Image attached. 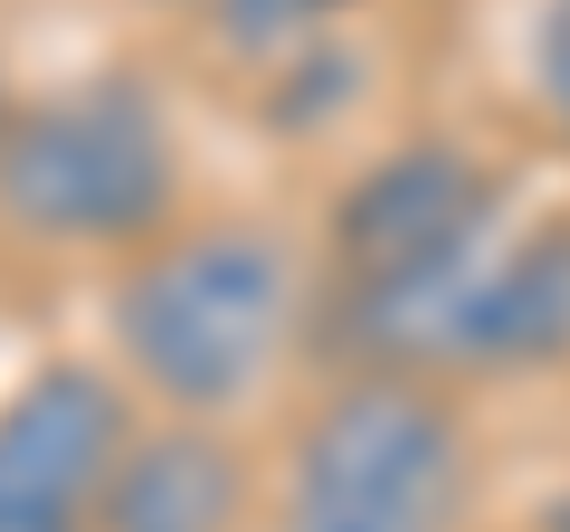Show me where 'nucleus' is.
Here are the masks:
<instances>
[{
	"label": "nucleus",
	"instance_id": "nucleus-1",
	"mask_svg": "<svg viewBox=\"0 0 570 532\" xmlns=\"http://www.w3.org/2000/svg\"><path fill=\"white\" fill-rule=\"evenodd\" d=\"M96 352L153 418H247L324 362L314 238L266 209H190L96 276Z\"/></svg>",
	"mask_w": 570,
	"mask_h": 532
},
{
	"label": "nucleus",
	"instance_id": "nucleus-2",
	"mask_svg": "<svg viewBox=\"0 0 570 532\" xmlns=\"http://www.w3.org/2000/svg\"><path fill=\"white\" fill-rule=\"evenodd\" d=\"M513 219L523 171L456 124H419L362 152L305 228L324 276V362H400Z\"/></svg>",
	"mask_w": 570,
	"mask_h": 532
},
{
	"label": "nucleus",
	"instance_id": "nucleus-3",
	"mask_svg": "<svg viewBox=\"0 0 570 532\" xmlns=\"http://www.w3.org/2000/svg\"><path fill=\"white\" fill-rule=\"evenodd\" d=\"M190 209H200L190 144L153 67L105 58L20 86V115L0 134V247L10 257L105 276Z\"/></svg>",
	"mask_w": 570,
	"mask_h": 532
},
{
	"label": "nucleus",
	"instance_id": "nucleus-4",
	"mask_svg": "<svg viewBox=\"0 0 570 532\" xmlns=\"http://www.w3.org/2000/svg\"><path fill=\"white\" fill-rule=\"evenodd\" d=\"M475 494L466 390L400 362H314L266 456V532H466Z\"/></svg>",
	"mask_w": 570,
	"mask_h": 532
},
{
	"label": "nucleus",
	"instance_id": "nucleus-5",
	"mask_svg": "<svg viewBox=\"0 0 570 532\" xmlns=\"http://www.w3.org/2000/svg\"><path fill=\"white\" fill-rule=\"evenodd\" d=\"M142 400L105 352H39L0 381V532H96Z\"/></svg>",
	"mask_w": 570,
	"mask_h": 532
},
{
	"label": "nucleus",
	"instance_id": "nucleus-6",
	"mask_svg": "<svg viewBox=\"0 0 570 532\" xmlns=\"http://www.w3.org/2000/svg\"><path fill=\"white\" fill-rule=\"evenodd\" d=\"M570 362V209L513 219L475 257V276L419 324L400 371L428 381H513V371H561Z\"/></svg>",
	"mask_w": 570,
	"mask_h": 532
},
{
	"label": "nucleus",
	"instance_id": "nucleus-7",
	"mask_svg": "<svg viewBox=\"0 0 570 532\" xmlns=\"http://www.w3.org/2000/svg\"><path fill=\"white\" fill-rule=\"evenodd\" d=\"M96 532H266V456L228 418H134Z\"/></svg>",
	"mask_w": 570,
	"mask_h": 532
},
{
	"label": "nucleus",
	"instance_id": "nucleus-8",
	"mask_svg": "<svg viewBox=\"0 0 570 532\" xmlns=\"http://www.w3.org/2000/svg\"><path fill=\"white\" fill-rule=\"evenodd\" d=\"M362 10L371 0H190V29L219 67L295 77V67H324L362 29Z\"/></svg>",
	"mask_w": 570,
	"mask_h": 532
},
{
	"label": "nucleus",
	"instance_id": "nucleus-9",
	"mask_svg": "<svg viewBox=\"0 0 570 532\" xmlns=\"http://www.w3.org/2000/svg\"><path fill=\"white\" fill-rule=\"evenodd\" d=\"M523 77H532V115H542V144L570 152V0H542L523 39Z\"/></svg>",
	"mask_w": 570,
	"mask_h": 532
},
{
	"label": "nucleus",
	"instance_id": "nucleus-10",
	"mask_svg": "<svg viewBox=\"0 0 570 532\" xmlns=\"http://www.w3.org/2000/svg\"><path fill=\"white\" fill-rule=\"evenodd\" d=\"M10 115H20V67H10V48H0V134H10Z\"/></svg>",
	"mask_w": 570,
	"mask_h": 532
},
{
	"label": "nucleus",
	"instance_id": "nucleus-11",
	"mask_svg": "<svg viewBox=\"0 0 570 532\" xmlns=\"http://www.w3.org/2000/svg\"><path fill=\"white\" fill-rule=\"evenodd\" d=\"M542 532H570V504H551V513H542Z\"/></svg>",
	"mask_w": 570,
	"mask_h": 532
},
{
	"label": "nucleus",
	"instance_id": "nucleus-12",
	"mask_svg": "<svg viewBox=\"0 0 570 532\" xmlns=\"http://www.w3.org/2000/svg\"><path fill=\"white\" fill-rule=\"evenodd\" d=\"M153 10H181V20H190V0H153Z\"/></svg>",
	"mask_w": 570,
	"mask_h": 532
}]
</instances>
